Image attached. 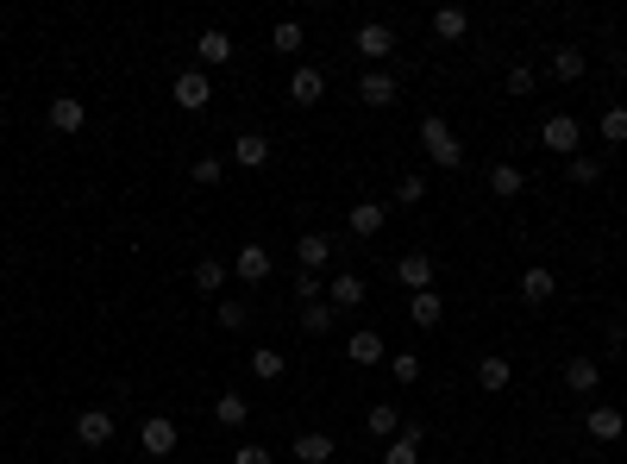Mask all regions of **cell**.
<instances>
[{"label": "cell", "instance_id": "6da1fadb", "mask_svg": "<svg viewBox=\"0 0 627 464\" xmlns=\"http://www.w3.org/2000/svg\"><path fill=\"white\" fill-rule=\"evenodd\" d=\"M421 151L433 157L439 170H464V138L439 120V113H427V120H421Z\"/></svg>", "mask_w": 627, "mask_h": 464}, {"label": "cell", "instance_id": "7a4b0ae2", "mask_svg": "<svg viewBox=\"0 0 627 464\" xmlns=\"http://www.w3.org/2000/svg\"><path fill=\"white\" fill-rule=\"evenodd\" d=\"M170 101L182 113H201L207 101H214V76H207V69H182V76L170 82Z\"/></svg>", "mask_w": 627, "mask_h": 464}, {"label": "cell", "instance_id": "3957f363", "mask_svg": "<svg viewBox=\"0 0 627 464\" xmlns=\"http://www.w3.org/2000/svg\"><path fill=\"white\" fill-rule=\"evenodd\" d=\"M540 145L559 151V157H577V145H584V126H577L571 113H546V120H540Z\"/></svg>", "mask_w": 627, "mask_h": 464}, {"label": "cell", "instance_id": "277c9868", "mask_svg": "<svg viewBox=\"0 0 627 464\" xmlns=\"http://www.w3.org/2000/svg\"><path fill=\"white\" fill-rule=\"evenodd\" d=\"M352 44H358V57H364V63H383L389 51H396V26H389V19H364Z\"/></svg>", "mask_w": 627, "mask_h": 464}, {"label": "cell", "instance_id": "5b68a950", "mask_svg": "<svg viewBox=\"0 0 627 464\" xmlns=\"http://www.w3.org/2000/svg\"><path fill=\"white\" fill-rule=\"evenodd\" d=\"M176 421H170V414H145V427H138V446H145L151 458H170L176 452Z\"/></svg>", "mask_w": 627, "mask_h": 464}, {"label": "cell", "instance_id": "8992f818", "mask_svg": "<svg viewBox=\"0 0 627 464\" xmlns=\"http://www.w3.org/2000/svg\"><path fill=\"white\" fill-rule=\"evenodd\" d=\"M76 439H82L88 452L113 446V408H82V414H76Z\"/></svg>", "mask_w": 627, "mask_h": 464}, {"label": "cell", "instance_id": "52a82bcc", "mask_svg": "<svg viewBox=\"0 0 627 464\" xmlns=\"http://www.w3.org/2000/svg\"><path fill=\"white\" fill-rule=\"evenodd\" d=\"M270 251L264 245H239V251H232V276H239V283H251V289H258V283H270Z\"/></svg>", "mask_w": 627, "mask_h": 464}, {"label": "cell", "instance_id": "ba28073f", "mask_svg": "<svg viewBox=\"0 0 627 464\" xmlns=\"http://www.w3.org/2000/svg\"><path fill=\"white\" fill-rule=\"evenodd\" d=\"M396 283H402L408 295L433 289V258H427V251H402V258H396Z\"/></svg>", "mask_w": 627, "mask_h": 464}, {"label": "cell", "instance_id": "9c48e42d", "mask_svg": "<svg viewBox=\"0 0 627 464\" xmlns=\"http://www.w3.org/2000/svg\"><path fill=\"white\" fill-rule=\"evenodd\" d=\"M584 427H590L596 446H615V439L627 433V414H621V408H609V402H596V408L584 414Z\"/></svg>", "mask_w": 627, "mask_h": 464}, {"label": "cell", "instance_id": "30bf717a", "mask_svg": "<svg viewBox=\"0 0 627 464\" xmlns=\"http://www.w3.org/2000/svg\"><path fill=\"white\" fill-rule=\"evenodd\" d=\"M295 264L308 270V276H320V270L333 264V239H327V232H301V239H295Z\"/></svg>", "mask_w": 627, "mask_h": 464}, {"label": "cell", "instance_id": "8fae6325", "mask_svg": "<svg viewBox=\"0 0 627 464\" xmlns=\"http://www.w3.org/2000/svg\"><path fill=\"white\" fill-rule=\"evenodd\" d=\"M345 226H352V239H377V232L389 226V207H383V201H352Z\"/></svg>", "mask_w": 627, "mask_h": 464}, {"label": "cell", "instance_id": "7c38bea8", "mask_svg": "<svg viewBox=\"0 0 627 464\" xmlns=\"http://www.w3.org/2000/svg\"><path fill=\"white\" fill-rule=\"evenodd\" d=\"M289 101H295V107H314V101H327V76H320L314 63H301L295 76H289Z\"/></svg>", "mask_w": 627, "mask_h": 464}, {"label": "cell", "instance_id": "4fadbf2b", "mask_svg": "<svg viewBox=\"0 0 627 464\" xmlns=\"http://www.w3.org/2000/svg\"><path fill=\"white\" fill-rule=\"evenodd\" d=\"M358 101L364 107H396V76H389V69H364L358 76Z\"/></svg>", "mask_w": 627, "mask_h": 464}, {"label": "cell", "instance_id": "5bb4252c", "mask_svg": "<svg viewBox=\"0 0 627 464\" xmlns=\"http://www.w3.org/2000/svg\"><path fill=\"white\" fill-rule=\"evenodd\" d=\"M44 120H51V132L69 138V132H82V126H88V107H82L76 95H57L51 107H44Z\"/></svg>", "mask_w": 627, "mask_h": 464}, {"label": "cell", "instance_id": "9a60e30c", "mask_svg": "<svg viewBox=\"0 0 627 464\" xmlns=\"http://www.w3.org/2000/svg\"><path fill=\"white\" fill-rule=\"evenodd\" d=\"M559 295V276H552L546 264H533V270H521V301L527 308H546V301Z\"/></svg>", "mask_w": 627, "mask_h": 464}, {"label": "cell", "instance_id": "2e32d148", "mask_svg": "<svg viewBox=\"0 0 627 464\" xmlns=\"http://www.w3.org/2000/svg\"><path fill=\"white\" fill-rule=\"evenodd\" d=\"M408 320H414L421 333H433L439 320H446V295H439V289H421V295H408Z\"/></svg>", "mask_w": 627, "mask_h": 464}, {"label": "cell", "instance_id": "e0dca14e", "mask_svg": "<svg viewBox=\"0 0 627 464\" xmlns=\"http://www.w3.org/2000/svg\"><path fill=\"white\" fill-rule=\"evenodd\" d=\"M508 383H515V364H508L502 352H483V358H477V389H490V396H502Z\"/></svg>", "mask_w": 627, "mask_h": 464}, {"label": "cell", "instance_id": "ac0fdd59", "mask_svg": "<svg viewBox=\"0 0 627 464\" xmlns=\"http://www.w3.org/2000/svg\"><path fill=\"white\" fill-rule=\"evenodd\" d=\"M596 383H602V364L596 358H584V352L565 358V389H571V396H596Z\"/></svg>", "mask_w": 627, "mask_h": 464}, {"label": "cell", "instance_id": "d6986e66", "mask_svg": "<svg viewBox=\"0 0 627 464\" xmlns=\"http://www.w3.org/2000/svg\"><path fill=\"white\" fill-rule=\"evenodd\" d=\"M232 164H239V170H264L270 164V138L264 132H239V138H232Z\"/></svg>", "mask_w": 627, "mask_h": 464}, {"label": "cell", "instance_id": "ffe728a7", "mask_svg": "<svg viewBox=\"0 0 627 464\" xmlns=\"http://www.w3.org/2000/svg\"><path fill=\"white\" fill-rule=\"evenodd\" d=\"M333 433H295V446H289V458L295 464H333Z\"/></svg>", "mask_w": 627, "mask_h": 464}, {"label": "cell", "instance_id": "44dd1931", "mask_svg": "<svg viewBox=\"0 0 627 464\" xmlns=\"http://www.w3.org/2000/svg\"><path fill=\"white\" fill-rule=\"evenodd\" d=\"M345 358H352L358 370H370V364H383V358H389V345H383V333H370V327H364V333L345 339Z\"/></svg>", "mask_w": 627, "mask_h": 464}, {"label": "cell", "instance_id": "7402d4cb", "mask_svg": "<svg viewBox=\"0 0 627 464\" xmlns=\"http://www.w3.org/2000/svg\"><path fill=\"white\" fill-rule=\"evenodd\" d=\"M195 57H201L207 69H226V63H232V32H220V26H207V32L195 38Z\"/></svg>", "mask_w": 627, "mask_h": 464}, {"label": "cell", "instance_id": "603a6c76", "mask_svg": "<svg viewBox=\"0 0 627 464\" xmlns=\"http://www.w3.org/2000/svg\"><path fill=\"white\" fill-rule=\"evenodd\" d=\"M364 433H370V439H383V446H389V439L402 433V414H396V402H370V414H364Z\"/></svg>", "mask_w": 627, "mask_h": 464}, {"label": "cell", "instance_id": "cb8c5ba5", "mask_svg": "<svg viewBox=\"0 0 627 464\" xmlns=\"http://www.w3.org/2000/svg\"><path fill=\"white\" fill-rule=\"evenodd\" d=\"M546 69H552V76H559V82H584V69H590V57H584V51H577V44H559V51H552V57H546Z\"/></svg>", "mask_w": 627, "mask_h": 464}, {"label": "cell", "instance_id": "d4e9b609", "mask_svg": "<svg viewBox=\"0 0 627 464\" xmlns=\"http://www.w3.org/2000/svg\"><path fill=\"white\" fill-rule=\"evenodd\" d=\"M421 446H427L421 427H402V433L383 446V464H421Z\"/></svg>", "mask_w": 627, "mask_h": 464}, {"label": "cell", "instance_id": "484cf974", "mask_svg": "<svg viewBox=\"0 0 627 464\" xmlns=\"http://www.w3.org/2000/svg\"><path fill=\"white\" fill-rule=\"evenodd\" d=\"M464 32H471V13H464V7H439L433 13V38L439 44H458Z\"/></svg>", "mask_w": 627, "mask_h": 464}, {"label": "cell", "instance_id": "4316f807", "mask_svg": "<svg viewBox=\"0 0 627 464\" xmlns=\"http://www.w3.org/2000/svg\"><path fill=\"white\" fill-rule=\"evenodd\" d=\"M327 301H333V308H358V301H364V276L358 270H339L333 283H327Z\"/></svg>", "mask_w": 627, "mask_h": 464}, {"label": "cell", "instance_id": "83f0119b", "mask_svg": "<svg viewBox=\"0 0 627 464\" xmlns=\"http://www.w3.org/2000/svg\"><path fill=\"white\" fill-rule=\"evenodd\" d=\"M521 189H527L521 164H490V195H496V201H515Z\"/></svg>", "mask_w": 627, "mask_h": 464}, {"label": "cell", "instance_id": "f1b7e54d", "mask_svg": "<svg viewBox=\"0 0 627 464\" xmlns=\"http://www.w3.org/2000/svg\"><path fill=\"white\" fill-rule=\"evenodd\" d=\"M226 276H232V264H220V258H201V264H195V289L220 301V289H226Z\"/></svg>", "mask_w": 627, "mask_h": 464}, {"label": "cell", "instance_id": "f546056e", "mask_svg": "<svg viewBox=\"0 0 627 464\" xmlns=\"http://www.w3.org/2000/svg\"><path fill=\"white\" fill-rule=\"evenodd\" d=\"M295 320H301V333H314V339H320V333H333V301H301V314H295Z\"/></svg>", "mask_w": 627, "mask_h": 464}, {"label": "cell", "instance_id": "4dcf8cb0", "mask_svg": "<svg viewBox=\"0 0 627 464\" xmlns=\"http://www.w3.org/2000/svg\"><path fill=\"white\" fill-rule=\"evenodd\" d=\"M214 421H220V427H245V421H251V402L239 396V389H226V396L214 402Z\"/></svg>", "mask_w": 627, "mask_h": 464}, {"label": "cell", "instance_id": "1f68e13d", "mask_svg": "<svg viewBox=\"0 0 627 464\" xmlns=\"http://www.w3.org/2000/svg\"><path fill=\"white\" fill-rule=\"evenodd\" d=\"M245 364H251V377H258V383H276V377L289 370V358H283V352H270V345H264V352H251Z\"/></svg>", "mask_w": 627, "mask_h": 464}, {"label": "cell", "instance_id": "d6a6232c", "mask_svg": "<svg viewBox=\"0 0 627 464\" xmlns=\"http://www.w3.org/2000/svg\"><path fill=\"white\" fill-rule=\"evenodd\" d=\"M596 132H602V138H609V151H615V145H627V107H621V101H615V107H602V120H596Z\"/></svg>", "mask_w": 627, "mask_h": 464}, {"label": "cell", "instance_id": "836d02e7", "mask_svg": "<svg viewBox=\"0 0 627 464\" xmlns=\"http://www.w3.org/2000/svg\"><path fill=\"white\" fill-rule=\"evenodd\" d=\"M201 189H220V176H226V157H195V170H189Z\"/></svg>", "mask_w": 627, "mask_h": 464}, {"label": "cell", "instance_id": "e575fe53", "mask_svg": "<svg viewBox=\"0 0 627 464\" xmlns=\"http://www.w3.org/2000/svg\"><path fill=\"white\" fill-rule=\"evenodd\" d=\"M389 377L396 383H421V352H396L389 358Z\"/></svg>", "mask_w": 627, "mask_h": 464}, {"label": "cell", "instance_id": "d590c367", "mask_svg": "<svg viewBox=\"0 0 627 464\" xmlns=\"http://www.w3.org/2000/svg\"><path fill=\"white\" fill-rule=\"evenodd\" d=\"M396 201H402V207H421V201H427V176H421V170L402 176V182H396Z\"/></svg>", "mask_w": 627, "mask_h": 464}, {"label": "cell", "instance_id": "8d00e7d4", "mask_svg": "<svg viewBox=\"0 0 627 464\" xmlns=\"http://www.w3.org/2000/svg\"><path fill=\"white\" fill-rule=\"evenodd\" d=\"M214 320H220L226 333H239L245 320H251V308H245V301H220V308H214Z\"/></svg>", "mask_w": 627, "mask_h": 464}, {"label": "cell", "instance_id": "74e56055", "mask_svg": "<svg viewBox=\"0 0 627 464\" xmlns=\"http://www.w3.org/2000/svg\"><path fill=\"white\" fill-rule=\"evenodd\" d=\"M571 182H577V189L602 182V157H571Z\"/></svg>", "mask_w": 627, "mask_h": 464}, {"label": "cell", "instance_id": "f35d334b", "mask_svg": "<svg viewBox=\"0 0 627 464\" xmlns=\"http://www.w3.org/2000/svg\"><path fill=\"white\" fill-rule=\"evenodd\" d=\"M270 44H276V51H301V44H308V32H301L295 19H283V26L270 32Z\"/></svg>", "mask_w": 627, "mask_h": 464}, {"label": "cell", "instance_id": "ab89813d", "mask_svg": "<svg viewBox=\"0 0 627 464\" xmlns=\"http://www.w3.org/2000/svg\"><path fill=\"white\" fill-rule=\"evenodd\" d=\"M295 301H327V283H320V276H308V270H301V276H295Z\"/></svg>", "mask_w": 627, "mask_h": 464}, {"label": "cell", "instance_id": "60d3db41", "mask_svg": "<svg viewBox=\"0 0 627 464\" xmlns=\"http://www.w3.org/2000/svg\"><path fill=\"white\" fill-rule=\"evenodd\" d=\"M533 82H540V76H533L527 63H515V69H508V95H533Z\"/></svg>", "mask_w": 627, "mask_h": 464}, {"label": "cell", "instance_id": "b9f144b4", "mask_svg": "<svg viewBox=\"0 0 627 464\" xmlns=\"http://www.w3.org/2000/svg\"><path fill=\"white\" fill-rule=\"evenodd\" d=\"M232 464H276V452H264V446H232Z\"/></svg>", "mask_w": 627, "mask_h": 464}]
</instances>
